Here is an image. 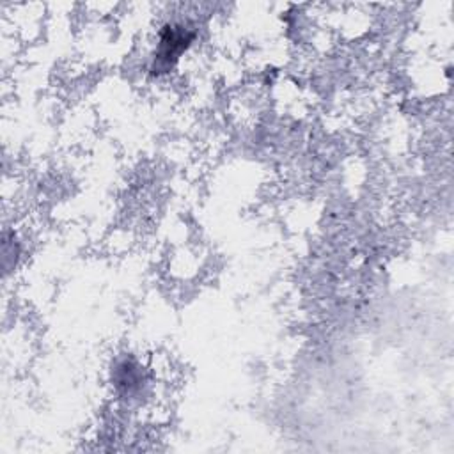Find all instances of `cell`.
<instances>
[{"instance_id":"2","label":"cell","mask_w":454,"mask_h":454,"mask_svg":"<svg viewBox=\"0 0 454 454\" xmlns=\"http://www.w3.org/2000/svg\"><path fill=\"white\" fill-rule=\"evenodd\" d=\"M114 385H115L117 392L124 397L137 395L144 385L142 367L131 358H124V360L117 362V365L114 369Z\"/></svg>"},{"instance_id":"1","label":"cell","mask_w":454,"mask_h":454,"mask_svg":"<svg viewBox=\"0 0 454 454\" xmlns=\"http://www.w3.org/2000/svg\"><path fill=\"white\" fill-rule=\"evenodd\" d=\"M195 39V32L190 25L184 23H167L161 27L154 57H153V71L165 73L179 60V57L190 48Z\"/></svg>"}]
</instances>
